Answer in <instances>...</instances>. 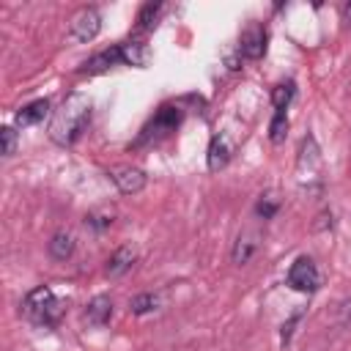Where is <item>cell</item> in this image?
I'll return each mask as SVG.
<instances>
[{"instance_id": "obj_4", "label": "cell", "mask_w": 351, "mask_h": 351, "mask_svg": "<svg viewBox=\"0 0 351 351\" xmlns=\"http://www.w3.org/2000/svg\"><path fill=\"white\" fill-rule=\"evenodd\" d=\"M266 44H269V30L261 22H250L239 36V58L261 60L266 55Z\"/></svg>"}, {"instance_id": "obj_24", "label": "cell", "mask_w": 351, "mask_h": 351, "mask_svg": "<svg viewBox=\"0 0 351 351\" xmlns=\"http://www.w3.org/2000/svg\"><path fill=\"white\" fill-rule=\"evenodd\" d=\"M16 145H19V132L5 123V126L0 129V154H3L5 159L14 156V154H16Z\"/></svg>"}, {"instance_id": "obj_10", "label": "cell", "mask_w": 351, "mask_h": 351, "mask_svg": "<svg viewBox=\"0 0 351 351\" xmlns=\"http://www.w3.org/2000/svg\"><path fill=\"white\" fill-rule=\"evenodd\" d=\"M121 49V63L123 66H137V69H145L148 60H151V47L140 38H132V41H123L118 44Z\"/></svg>"}, {"instance_id": "obj_5", "label": "cell", "mask_w": 351, "mask_h": 351, "mask_svg": "<svg viewBox=\"0 0 351 351\" xmlns=\"http://www.w3.org/2000/svg\"><path fill=\"white\" fill-rule=\"evenodd\" d=\"M233 154H236V137L230 132H217L211 137V143H208V151H206L208 170L217 173V170L228 167V162L233 159Z\"/></svg>"}, {"instance_id": "obj_14", "label": "cell", "mask_w": 351, "mask_h": 351, "mask_svg": "<svg viewBox=\"0 0 351 351\" xmlns=\"http://www.w3.org/2000/svg\"><path fill=\"white\" fill-rule=\"evenodd\" d=\"M115 63H121V49H118V44L110 47V49H104V52H99V55H93L90 60H85V63L80 66V71H82V74H99V71H107V69L115 66Z\"/></svg>"}, {"instance_id": "obj_6", "label": "cell", "mask_w": 351, "mask_h": 351, "mask_svg": "<svg viewBox=\"0 0 351 351\" xmlns=\"http://www.w3.org/2000/svg\"><path fill=\"white\" fill-rule=\"evenodd\" d=\"M107 176H110V181L118 186L121 195H137V192H143L145 184H148L145 170L132 167V165H115V167L107 170Z\"/></svg>"}, {"instance_id": "obj_25", "label": "cell", "mask_w": 351, "mask_h": 351, "mask_svg": "<svg viewBox=\"0 0 351 351\" xmlns=\"http://www.w3.org/2000/svg\"><path fill=\"white\" fill-rule=\"evenodd\" d=\"M302 321V313H293L285 324H282V329H280V340H282V346H288V340H291V335H293V326Z\"/></svg>"}, {"instance_id": "obj_9", "label": "cell", "mask_w": 351, "mask_h": 351, "mask_svg": "<svg viewBox=\"0 0 351 351\" xmlns=\"http://www.w3.org/2000/svg\"><path fill=\"white\" fill-rule=\"evenodd\" d=\"M112 313H115L112 299H110V296H104V293H99V296H93V299L85 304L82 318H85V324H88V326H104V324H110V321H112Z\"/></svg>"}, {"instance_id": "obj_23", "label": "cell", "mask_w": 351, "mask_h": 351, "mask_svg": "<svg viewBox=\"0 0 351 351\" xmlns=\"http://www.w3.org/2000/svg\"><path fill=\"white\" fill-rule=\"evenodd\" d=\"M162 3L159 0H151V3H145L143 8H140V14H137V27L140 30H151L154 25H156V16L162 14Z\"/></svg>"}, {"instance_id": "obj_19", "label": "cell", "mask_w": 351, "mask_h": 351, "mask_svg": "<svg viewBox=\"0 0 351 351\" xmlns=\"http://www.w3.org/2000/svg\"><path fill=\"white\" fill-rule=\"evenodd\" d=\"M112 222H115V211H112L110 206H101V208H93V211L85 214V228H90V230H96V233L107 230Z\"/></svg>"}, {"instance_id": "obj_3", "label": "cell", "mask_w": 351, "mask_h": 351, "mask_svg": "<svg viewBox=\"0 0 351 351\" xmlns=\"http://www.w3.org/2000/svg\"><path fill=\"white\" fill-rule=\"evenodd\" d=\"M99 30H101V11H99L96 5L80 8V11L71 16V22H69V36H71L74 41H80V44L93 41V38L99 36Z\"/></svg>"}, {"instance_id": "obj_22", "label": "cell", "mask_w": 351, "mask_h": 351, "mask_svg": "<svg viewBox=\"0 0 351 351\" xmlns=\"http://www.w3.org/2000/svg\"><path fill=\"white\" fill-rule=\"evenodd\" d=\"M293 96H296V85L291 80L274 85L271 88V104H274V110H288V104L293 101Z\"/></svg>"}, {"instance_id": "obj_1", "label": "cell", "mask_w": 351, "mask_h": 351, "mask_svg": "<svg viewBox=\"0 0 351 351\" xmlns=\"http://www.w3.org/2000/svg\"><path fill=\"white\" fill-rule=\"evenodd\" d=\"M90 99L85 93H71L63 99L60 110H55L52 115V123H49V140L58 143V145H74L85 126L90 123Z\"/></svg>"}, {"instance_id": "obj_12", "label": "cell", "mask_w": 351, "mask_h": 351, "mask_svg": "<svg viewBox=\"0 0 351 351\" xmlns=\"http://www.w3.org/2000/svg\"><path fill=\"white\" fill-rule=\"evenodd\" d=\"M49 115V99H33L16 110V126H36Z\"/></svg>"}, {"instance_id": "obj_11", "label": "cell", "mask_w": 351, "mask_h": 351, "mask_svg": "<svg viewBox=\"0 0 351 351\" xmlns=\"http://www.w3.org/2000/svg\"><path fill=\"white\" fill-rule=\"evenodd\" d=\"M55 299V291L49 288V285H36V288H30L27 293H25V302H22V313L33 321L49 302Z\"/></svg>"}, {"instance_id": "obj_8", "label": "cell", "mask_w": 351, "mask_h": 351, "mask_svg": "<svg viewBox=\"0 0 351 351\" xmlns=\"http://www.w3.org/2000/svg\"><path fill=\"white\" fill-rule=\"evenodd\" d=\"M258 250H261V236H258L255 230H241V233L236 236V241H233L230 261H233L236 266H244V263H250V261L255 258Z\"/></svg>"}, {"instance_id": "obj_13", "label": "cell", "mask_w": 351, "mask_h": 351, "mask_svg": "<svg viewBox=\"0 0 351 351\" xmlns=\"http://www.w3.org/2000/svg\"><path fill=\"white\" fill-rule=\"evenodd\" d=\"M178 123H181V110H178V107H162V110L154 115L151 126L145 129V137H151V134H167V132H173Z\"/></svg>"}, {"instance_id": "obj_26", "label": "cell", "mask_w": 351, "mask_h": 351, "mask_svg": "<svg viewBox=\"0 0 351 351\" xmlns=\"http://www.w3.org/2000/svg\"><path fill=\"white\" fill-rule=\"evenodd\" d=\"M343 19H346V22H351V0L343 5Z\"/></svg>"}, {"instance_id": "obj_15", "label": "cell", "mask_w": 351, "mask_h": 351, "mask_svg": "<svg viewBox=\"0 0 351 351\" xmlns=\"http://www.w3.org/2000/svg\"><path fill=\"white\" fill-rule=\"evenodd\" d=\"M74 247H77V241H74V236H71L69 230H58V233L49 239V244H47L49 258H52V261H60V263L74 255Z\"/></svg>"}, {"instance_id": "obj_16", "label": "cell", "mask_w": 351, "mask_h": 351, "mask_svg": "<svg viewBox=\"0 0 351 351\" xmlns=\"http://www.w3.org/2000/svg\"><path fill=\"white\" fill-rule=\"evenodd\" d=\"M162 304H165V296L162 293L145 291V293H137V296L129 299V313L132 315H148V313H156Z\"/></svg>"}, {"instance_id": "obj_17", "label": "cell", "mask_w": 351, "mask_h": 351, "mask_svg": "<svg viewBox=\"0 0 351 351\" xmlns=\"http://www.w3.org/2000/svg\"><path fill=\"white\" fill-rule=\"evenodd\" d=\"M318 162H321V151H318V143L315 137H304L302 140V148H299V170L307 167V173H315L318 170Z\"/></svg>"}, {"instance_id": "obj_18", "label": "cell", "mask_w": 351, "mask_h": 351, "mask_svg": "<svg viewBox=\"0 0 351 351\" xmlns=\"http://www.w3.org/2000/svg\"><path fill=\"white\" fill-rule=\"evenodd\" d=\"M66 310H69V302L55 296V299H52V302H49V304H47V307L33 318V324H38V326H55V324L66 315Z\"/></svg>"}, {"instance_id": "obj_21", "label": "cell", "mask_w": 351, "mask_h": 351, "mask_svg": "<svg viewBox=\"0 0 351 351\" xmlns=\"http://www.w3.org/2000/svg\"><path fill=\"white\" fill-rule=\"evenodd\" d=\"M288 126H291L288 110H274L271 123H269V140H271L274 145H280V143L285 140V134H288Z\"/></svg>"}, {"instance_id": "obj_2", "label": "cell", "mask_w": 351, "mask_h": 351, "mask_svg": "<svg viewBox=\"0 0 351 351\" xmlns=\"http://www.w3.org/2000/svg\"><path fill=\"white\" fill-rule=\"evenodd\" d=\"M285 280H288V288H293V291H299V293H315V291L321 288V282H324L321 269H318V263H315L310 255H299V258L291 263Z\"/></svg>"}, {"instance_id": "obj_7", "label": "cell", "mask_w": 351, "mask_h": 351, "mask_svg": "<svg viewBox=\"0 0 351 351\" xmlns=\"http://www.w3.org/2000/svg\"><path fill=\"white\" fill-rule=\"evenodd\" d=\"M137 258H140V250H137L134 244H121V247H115L112 255L107 258L104 274L112 277V280H118V277H123V274L137 263Z\"/></svg>"}, {"instance_id": "obj_20", "label": "cell", "mask_w": 351, "mask_h": 351, "mask_svg": "<svg viewBox=\"0 0 351 351\" xmlns=\"http://www.w3.org/2000/svg\"><path fill=\"white\" fill-rule=\"evenodd\" d=\"M280 206H282V200H280L277 192H263V195L255 200V214H258L261 219H274L277 211H280Z\"/></svg>"}]
</instances>
